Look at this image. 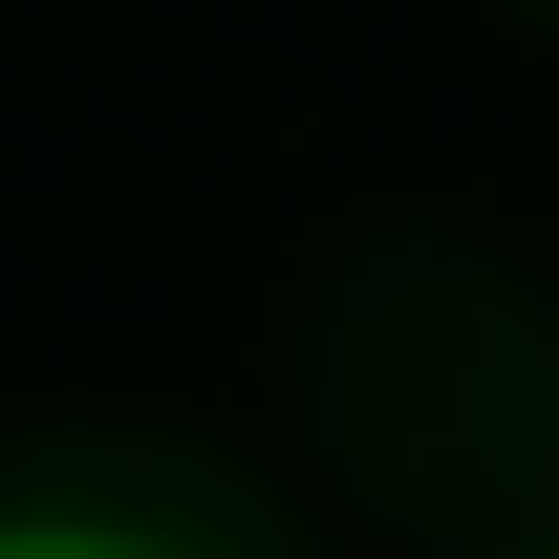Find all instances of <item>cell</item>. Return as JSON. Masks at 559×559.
I'll return each instance as SVG.
<instances>
[{
	"label": "cell",
	"mask_w": 559,
	"mask_h": 559,
	"mask_svg": "<svg viewBox=\"0 0 559 559\" xmlns=\"http://www.w3.org/2000/svg\"><path fill=\"white\" fill-rule=\"evenodd\" d=\"M0 559H173V538H130V516H0Z\"/></svg>",
	"instance_id": "cell-1"
}]
</instances>
